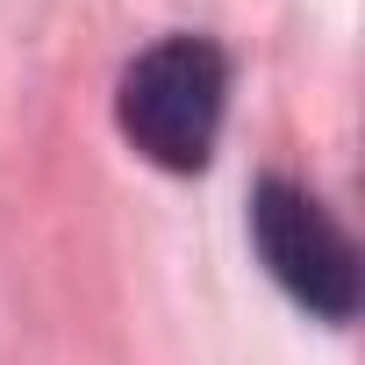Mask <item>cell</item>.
Returning a JSON list of instances; mask_svg holds the SVG:
<instances>
[{
    "instance_id": "obj_1",
    "label": "cell",
    "mask_w": 365,
    "mask_h": 365,
    "mask_svg": "<svg viewBox=\"0 0 365 365\" xmlns=\"http://www.w3.org/2000/svg\"><path fill=\"white\" fill-rule=\"evenodd\" d=\"M222 108H230V58L208 36H165V43H150L122 72V93H115L122 136L150 165H165V172H201L215 158Z\"/></svg>"
},
{
    "instance_id": "obj_2",
    "label": "cell",
    "mask_w": 365,
    "mask_h": 365,
    "mask_svg": "<svg viewBox=\"0 0 365 365\" xmlns=\"http://www.w3.org/2000/svg\"><path fill=\"white\" fill-rule=\"evenodd\" d=\"M251 244L265 258V272L322 322H351L358 315V244L344 237V222L294 179H258L251 194Z\"/></svg>"
}]
</instances>
